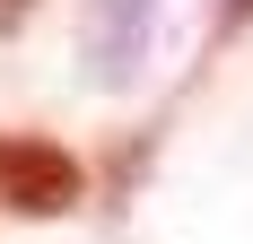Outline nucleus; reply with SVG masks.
<instances>
[{"instance_id": "nucleus-4", "label": "nucleus", "mask_w": 253, "mask_h": 244, "mask_svg": "<svg viewBox=\"0 0 253 244\" xmlns=\"http://www.w3.org/2000/svg\"><path fill=\"white\" fill-rule=\"evenodd\" d=\"M9 9H26V0H9Z\"/></svg>"}, {"instance_id": "nucleus-1", "label": "nucleus", "mask_w": 253, "mask_h": 244, "mask_svg": "<svg viewBox=\"0 0 253 244\" xmlns=\"http://www.w3.org/2000/svg\"><path fill=\"white\" fill-rule=\"evenodd\" d=\"M79 201H87V166H79L61 140L0 131V209H18V218H61Z\"/></svg>"}, {"instance_id": "nucleus-3", "label": "nucleus", "mask_w": 253, "mask_h": 244, "mask_svg": "<svg viewBox=\"0 0 253 244\" xmlns=\"http://www.w3.org/2000/svg\"><path fill=\"white\" fill-rule=\"evenodd\" d=\"M236 26H253V0H218V35H236Z\"/></svg>"}, {"instance_id": "nucleus-2", "label": "nucleus", "mask_w": 253, "mask_h": 244, "mask_svg": "<svg viewBox=\"0 0 253 244\" xmlns=\"http://www.w3.org/2000/svg\"><path fill=\"white\" fill-rule=\"evenodd\" d=\"M157 35V0H87V26H79V44H87V70L105 87H123L140 70V52Z\"/></svg>"}]
</instances>
